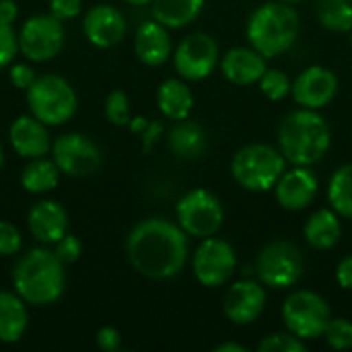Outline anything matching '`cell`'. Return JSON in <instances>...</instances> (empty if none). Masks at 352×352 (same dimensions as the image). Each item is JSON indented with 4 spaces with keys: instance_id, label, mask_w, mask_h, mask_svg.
<instances>
[{
    "instance_id": "cell-1",
    "label": "cell",
    "mask_w": 352,
    "mask_h": 352,
    "mask_svg": "<svg viewBox=\"0 0 352 352\" xmlns=\"http://www.w3.org/2000/svg\"><path fill=\"white\" fill-rule=\"evenodd\" d=\"M126 256L138 274L151 280H169L182 274L188 264V235L179 225L151 217L128 233Z\"/></svg>"
},
{
    "instance_id": "cell-2",
    "label": "cell",
    "mask_w": 352,
    "mask_h": 352,
    "mask_svg": "<svg viewBox=\"0 0 352 352\" xmlns=\"http://www.w3.org/2000/svg\"><path fill=\"white\" fill-rule=\"evenodd\" d=\"M332 146V130L318 109H293L278 124V151L289 165L314 167Z\"/></svg>"
},
{
    "instance_id": "cell-3",
    "label": "cell",
    "mask_w": 352,
    "mask_h": 352,
    "mask_svg": "<svg viewBox=\"0 0 352 352\" xmlns=\"http://www.w3.org/2000/svg\"><path fill=\"white\" fill-rule=\"evenodd\" d=\"M64 264L47 248H33L12 268L14 293L33 307L56 303L64 293Z\"/></svg>"
},
{
    "instance_id": "cell-4",
    "label": "cell",
    "mask_w": 352,
    "mask_h": 352,
    "mask_svg": "<svg viewBox=\"0 0 352 352\" xmlns=\"http://www.w3.org/2000/svg\"><path fill=\"white\" fill-rule=\"evenodd\" d=\"M301 33V19L293 4L274 0L260 4L248 19L245 35L254 50L272 60L289 52Z\"/></svg>"
},
{
    "instance_id": "cell-5",
    "label": "cell",
    "mask_w": 352,
    "mask_h": 352,
    "mask_svg": "<svg viewBox=\"0 0 352 352\" xmlns=\"http://www.w3.org/2000/svg\"><path fill=\"white\" fill-rule=\"evenodd\" d=\"M287 171V159L278 146L254 142L241 146L231 159V177L239 188L254 194L274 190L280 175Z\"/></svg>"
},
{
    "instance_id": "cell-6",
    "label": "cell",
    "mask_w": 352,
    "mask_h": 352,
    "mask_svg": "<svg viewBox=\"0 0 352 352\" xmlns=\"http://www.w3.org/2000/svg\"><path fill=\"white\" fill-rule=\"evenodd\" d=\"M27 105L31 116L45 126H62L76 113L78 99L64 76L43 74L27 89Z\"/></svg>"
},
{
    "instance_id": "cell-7",
    "label": "cell",
    "mask_w": 352,
    "mask_h": 352,
    "mask_svg": "<svg viewBox=\"0 0 352 352\" xmlns=\"http://www.w3.org/2000/svg\"><path fill=\"white\" fill-rule=\"evenodd\" d=\"M305 274V256L293 241L274 239L266 243L256 258L258 280L272 291L293 289Z\"/></svg>"
},
{
    "instance_id": "cell-8",
    "label": "cell",
    "mask_w": 352,
    "mask_h": 352,
    "mask_svg": "<svg viewBox=\"0 0 352 352\" xmlns=\"http://www.w3.org/2000/svg\"><path fill=\"white\" fill-rule=\"evenodd\" d=\"M280 314L285 328L305 342L322 338L328 322L332 320L330 303L320 293L307 289L293 291L285 299Z\"/></svg>"
},
{
    "instance_id": "cell-9",
    "label": "cell",
    "mask_w": 352,
    "mask_h": 352,
    "mask_svg": "<svg viewBox=\"0 0 352 352\" xmlns=\"http://www.w3.org/2000/svg\"><path fill=\"white\" fill-rule=\"evenodd\" d=\"M177 225L186 235L206 239L217 235L225 225V206L217 194L206 188H194L184 194L175 206Z\"/></svg>"
},
{
    "instance_id": "cell-10",
    "label": "cell",
    "mask_w": 352,
    "mask_h": 352,
    "mask_svg": "<svg viewBox=\"0 0 352 352\" xmlns=\"http://www.w3.org/2000/svg\"><path fill=\"white\" fill-rule=\"evenodd\" d=\"M221 64V50L217 39L210 33L196 31L186 35L179 45L173 50L175 72L188 80L198 82L208 78Z\"/></svg>"
},
{
    "instance_id": "cell-11",
    "label": "cell",
    "mask_w": 352,
    "mask_h": 352,
    "mask_svg": "<svg viewBox=\"0 0 352 352\" xmlns=\"http://www.w3.org/2000/svg\"><path fill=\"white\" fill-rule=\"evenodd\" d=\"M237 270L235 248L217 235L200 241L192 256V272L196 280L206 289H219L227 285Z\"/></svg>"
},
{
    "instance_id": "cell-12",
    "label": "cell",
    "mask_w": 352,
    "mask_h": 352,
    "mask_svg": "<svg viewBox=\"0 0 352 352\" xmlns=\"http://www.w3.org/2000/svg\"><path fill=\"white\" fill-rule=\"evenodd\" d=\"M64 25L54 14L29 16L19 31V50L31 62H47L64 47Z\"/></svg>"
},
{
    "instance_id": "cell-13",
    "label": "cell",
    "mask_w": 352,
    "mask_h": 352,
    "mask_svg": "<svg viewBox=\"0 0 352 352\" xmlns=\"http://www.w3.org/2000/svg\"><path fill=\"white\" fill-rule=\"evenodd\" d=\"M52 157L58 169L70 177H87L101 167L99 146L80 132L58 136L52 144Z\"/></svg>"
},
{
    "instance_id": "cell-14",
    "label": "cell",
    "mask_w": 352,
    "mask_h": 352,
    "mask_svg": "<svg viewBox=\"0 0 352 352\" xmlns=\"http://www.w3.org/2000/svg\"><path fill=\"white\" fill-rule=\"evenodd\" d=\"M338 89H340V80L336 72L328 66L314 64L297 74V78L293 80L291 95L299 107L320 111L336 99Z\"/></svg>"
},
{
    "instance_id": "cell-15",
    "label": "cell",
    "mask_w": 352,
    "mask_h": 352,
    "mask_svg": "<svg viewBox=\"0 0 352 352\" xmlns=\"http://www.w3.org/2000/svg\"><path fill=\"white\" fill-rule=\"evenodd\" d=\"M266 287L260 280H235L223 297V314L235 326L254 324L266 309Z\"/></svg>"
},
{
    "instance_id": "cell-16",
    "label": "cell",
    "mask_w": 352,
    "mask_h": 352,
    "mask_svg": "<svg viewBox=\"0 0 352 352\" xmlns=\"http://www.w3.org/2000/svg\"><path fill=\"white\" fill-rule=\"evenodd\" d=\"M320 192V179L311 167L293 165L274 186V198L283 210L301 212L314 204Z\"/></svg>"
},
{
    "instance_id": "cell-17",
    "label": "cell",
    "mask_w": 352,
    "mask_h": 352,
    "mask_svg": "<svg viewBox=\"0 0 352 352\" xmlns=\"http://www.w3.org/2000/svg\"><path fill=\"white\" fill-rule=\"evenodd\" d=\"M82 31L89 43H93L95 47L107 50V47L118 45L126 37L128 23L120 8L111 4H97L85 14Z\"/></svg>"
},
{
    "instance_id": "cell-18",
    "label": "cell",
    "mask_w": 352,
    "mask_h": 352,
    "mask_svg": "<svg viewBox=\"0 0 352 352\" xmlns=\"http://www.w3.org/2000/svg\"><path fill=\"white\" fill-rule=\"evenodd\" d=\"M223 76L237 87H250L260 82L262 74L268 70V58H264L252 45H237L221 56Z\"/></svg>"
},
{
    "instance_id": "cell-19",
    "label": "cell",
    "mask_w": 352,
    "mask_h": 352,
    "mask_svg": "<svg viewBox=\"0 0 352 352\" xmlns=\"http://www.w3.org/2000/svg\"><path fill=\"white\" fill-rule=\"evenodd\" d=\"M27 227L35 241L54 245L68 233V212L54 200H39L27 214Z\"/></svg>"
},
{
    "instance_id": "cell-20",
    "label": "cell",
    "mask_w": 352,
    "mask_h": 352,
    "mask_svg": "<svg viewBox=\"0 0 352 352\" xmlns=\"http://www.w3.org/2000/svg\"><path fill=\"white\" fill-rule=\"evenodd\" d=\"M134 52L142 64L153 68L163 66L173 56L169 29L155 19L140 23L134 33Z\"/></svg>"
},
{
    "instance_id": "cell-21",
    "label": "cell",
    "mask_w": 352,
    "mask_h": 352,
    "mask_svg": "<svg viewBox=\"0 0 352 352\" xmlns=\"http://www.w3.org/2000/svg\"><path fill=\"white\" fill-rule=\"evenodd\" d=\"M50 126L39 122L35 116H21L12 122L8 138L16 155L25 159H37L45 157L47 151H52V140H50Z\"/></svg>"
},
{
    "instance_id": "cell-22",
    "label": "cell",
    "mask_w": 352,
    "mask_h": 352,
    "mask_svg": "<svg viewBox=\"0 0 352 352\" xmlns=\"http://www.w3.org/2000/svg\"><path fill=\"white\" fill-rule=\"evenodd\" d=\"M167 146L177 159L196 161L206 153L208 136H206V130L198 122L186 118V120H177L171 126L167 134Z\"/></svg>"
},
{
    "instance_id": "cell-23",
    "label": "cell",
    "mask_w": 352,
    "mask_h": 352,
    "mask_svg": "<svg viewBox=\"0 0 352 352\" xmlns=\"http://www.w3.org/2000/svg\"><path fill=\"white\" fill-rule=\"evenodd\" d=\"M303 237L314 250H334L342 239V217L334 208L316 210L303 225Z\"/></svg>"
},
{
    "instance_id": "cell-24",
    "label": "cell",
    "mask_w": 352,
    "mask_h": 352,
    "mask_svg": "<svg viewBox=\"0 0 352 352\" xmlns=\"http://www.w3.org/2000/svg\"><path fill=\"white\" fill-rule=\"evenodd\" d=\"M157 105L159 111L171 122L190 118L194 109V93L188 80H184L182 76L163 80L157 89Z\"/></svg>"
},
{
    "instance_id": "cell-25",
    "label": "cell",
    "mask_w": 352,
    "mask_h": 352,
    "mask_svg": "<svg viewBox=\"0 0 352 352\" xmlns=\"http://www.w3.org/2000/svg\"><path fill=\"white\" fill-rule=\"evenodd\" d=\"M29 324L27 303L10 291H0V342L14 344L23 338Z\"/></svg>"
},
{
    "instance_id": "cell-26",
    "label": "cell",
    "mask_w": 352,
    "mask_h": 352,
    "mask_svg": "<svg viewBox=\"0 0 352 352\" xmlns=\"http://www.w3.org/2000/svg\"><path fill=\"white\" fill-rule=\"evenodd\" d=\"M206 0H153V19L167 29H184L192 25L204 10Z\"/></svg>"
},
{
    "instance_id": "cell-27",
    "label": "cell",
    "mask_w": 352,
    "mask_h": 352,
    "mask_svg": "<svg viewBox=\"0 0 352 352\" xmlns=\"http://www.w3.org/2000/svg\"><path fill=\"white\" fill-rule=\"evenodd\" d=\"M62 171L58 169V165L43 157L31 159L23 171H21V186L25 188V192L29 194H47L52 192L58 182H60Z\"/></svg>"
},
{
    "instance_id": "cell-28",
    "label": "cell",
    "mask_w": 352,
    "mask_h": 352,
    "mask_svg": "<svg viewBox=\"0 0 352 352\" xmlns=\"http://www.w3.org/2000/svg\"><path fill=\"white\" fill-rule=\"evenodd\" d=\"M328 202L342 219L352 221V163L340 165L328 184Z\"/></svg>"
},
{
    "instance_id": "cell-29",
    "label": "cell",
    "mask_w": 352,
    "mask_h": 352,
    "mask_svg": "<svg viewBox=\"0 0 352 352\" xmlns=\"http://www.w3.org/2000/svg\"><path fill=\"white\" fill-rule=\"evenodd\" d=\"M316 16L332 33H351L352 0H316Z\"/></svg>"
},
{
    "instance_id": "cell-30",
    "label": "cell",
    "mask_w": 352,
    "mask_h": 352,
    "mask_svg": "<svg viewBox=\"0 0 352 352\" xmlns=\"http://www.w3.org/2000/svg\"><path fill=\"white\" fill-rule=\"evenodd\" d=\"M260 91L266 99L270 101H283L291 95L293 89V80L289 78V74L280 68H268L262 78H260Z\"/></svg>"
},
{
    "instance_id": "cell-31",
    "label": "cell",
    "mask_w": 352,
    "mask_h": 352,
    "mask_svg": "<svg viewBox=\"0 0 352 352\" xmlns=\"http://www.w3.org/2000/svg\"><path fill=\"white\" fill-rule=\"evenodd\" d=\"M322 338L334 351H349V349H352V322L349 318H334L332 316Z\"/></svg>"
},
{
    "instance_id": "cell-32",
    "label": "cell",
    "mask_w": 352,
    "mask_h": 352,
    "mask_svg": "<svg viewBox=\"0 0 352 352\" xmlns=\"http://www.w3.org/2000/svg\"><path fill=\"white\" fill-rule=\"evenodd\" d=\"M105 118L109 124L113 126H130L132 118H130V99L122 89H116L107 95L105 99Z\"/></svg>"
},
{
    "instance_id": "cell-33",
    "label": "cell",
    "mask_w": 352,
    "mask_h": 352,
    "mask_svg": "<svg viewBox=\"0 0 352 352\" xmlns=\"http://www.w3.org/2000/svg\"><path fill=\"white\" fill-rule=\"evenodd\" d=\"M260 352H305L307 351V342L301 340L299 336H295L293 332L285 330V332H274L264 336V340L258 344Z\"/></svg>"
},
{
    "instance_id": "cell-34",
    "label": "cell",
    "mask_w": 352,
    "mask_h": 352,
    "mask_svg": "<svg viewBox=\"0 0 352 352\" xmlns=\"http://www.w3.org/2000/svg\"><path fill=\"white\" fill-rule=\"evenodd\" d=\"M19 52V35L12 25L0 23V68L8 66Z\"/></svg>"
},
{
    "instance_id": "cell-35",
    "label": "cell",
    "mask_w": 352,
    "mask_h": 352,
    "mask_svg": "<svg viewBox=\"0 0 352 352\" xmlns=\"http://www.w3.org/2000/svg\"><path fill=\"white\" fill-rule=\"evenodd\" d=\"M54 245H56V248H54V254L58 256V260H60L64 266L76 262V260L80 258V254H82V243H80V239H78L76 235H70V233H66V235H64L62 239H58Z\"/></svg>"
},
{
    "instance_id": "cell-36",
    "label": "cell",
    "mask_w": 352,
    "mask_h": 352,
    "mask_svg": "<svg viewBox=\"0 0 352 352\" xmlns=\"http://www.w3.org/2000/svg\"><path fill=\"white\" fill-rule=\"evenodd\" d=\"M21 243H23V239H21L19 229L8 221H0V256L8 258V256L19 254Z\"/></svg>"
},
{
    "instance_id": "cell-37",
    "label": "cell",
    "mask_w": 352,
    "mask_h": 352,
    "mask_svg": "<svg viewBox=\"0 0 352 352\" xmlns=\"http://www.w3.org/2000/svg\"><path fill=\"white\" fill-rule=\"evenodd\" d=\"M82 0H50V14L60 19L62 23L80 14Z\"/></svg>"
},
{
    "instance_id": "cell-38",
    "label": "cell",
    "mask_w": 352,
    "mask_h": 352,
    "mask_svg": "<svg viewBox=\"0 0 352 352\" xmlns=\"http://www.w3.org/2000/svg\"><path fill=\"white\" fill-rule=\"evenodd\" d=\"M8 78H10V82L16 87V89H29L33 82H35V70L29 66V64H14V66H10V70H8Z\"/></svg>"
},
{
    "instance_id": "cell-39",
    "label": "cell",
    "mask_w": 352,
    "mask_h": 352,
    "mask_svg": "<svg viewBox=\"0 0 352 352\" xmlns=\"http://www.w3.org/2000/svg\"><path fill=\"white\" fill-rule=\"evenodd\" d=\"M95 342H97V346H99L101 351L116 352L120 351V346H122V336H120V332H118L116 328L105 326V328H101V330L95 334Z\"/></svg>"
},
{
    "instance_id": "cell-40",
    "label": "cell",
    "mask_w": 352,
    "mask_h": 352,
    "mask_svg": "<svg viewBox=\"0 0 352 352\" xmlns=\"http://www.w3.org/2000/svg\"><path fill=\"white\" fill-rule=\"evenodd\" d=\"M336 283L342 291L352 293V254L342 258L336 266Z\"/></svg>"
},
{
    "instance_id": "cell-41",
    "label": "cell",
    "mask_w": 352,
    "mask_h": 352,
    "mask_svg": "<svg viewBox=\"0 0 352 352\" xmlns=\"http://www.w3.org/2000/svg\"><path fill=\"white\" fill-rule=\"evenodd\" d=\"M19 14V6L14 0H0V23L12 25Z\"/></svg>"
},
{
    "instance_id": "cell-42",
    "label": "cell",
    "mask_w": 352,
    "mask_h": 352,
    "mask_svg": "<svg viewBox=\"0 0 352 352\" xmlns=\"http://www.w3.org/2000/svg\"><path fill=\"white\" fill-rule=\"evenodd\" d=\"M214 352H248V346L239 342H221L214 346Z\"/></svg>"
},
{
    "instance_id": "cell-43",
    "label": "cell",
    "mask_w": 352,
    "mask_h": 352,
    "mask_svg": "<svg viewBox=\"0 0 352 352\" xmlns=\"http://www.w3.org/2000/svg\"><path fill=\"white\" fill-rule=\"evenodd\" d=\"M126 4H130V6H146V4H151L153 0H124Z\"/></svg>"
},
{
    "instance_id": "cell-44",
    "label": "cell",
    "mask_w": 352,
    "mask_h": 352,
    "mask_svg": "<svg viewBox=\"0 0 352 352\" xmlns=\"http://www.w3.org/2000/svg\"><path fill=\"white\" fill-rule=\"evenodd\" d=\"M280 2H287V4H293L295 6V4H301L303 0H280Z\"/></svg>"
},
{
    "instance_id": "cell-45",
    "label": "cell",
    "mask_w": 352,
    "mask_h": 352,
    "mask_svg": "<svg viewBox=\"0 0 352 352\" xmlns=\"http://www.w3.org/2000/svg\"><path fill=\"white\" fill-rule=\"evenodd\" d=\"M2 163H4V151H2V146H0V169H2Z\"/></svg>"
},
{
    "instance_id": "cell-46",
    "label": "cell",
    "mask_w": 352,
    "mask_h": 352,
    "mask_svg": "<svg viewBox=\"0 0 352 352\" xmlns=\"http://www.w3.org/2000/svg\"><path fill=\"white\" fill-rule=\"evenodd\" d=\"M351 47H352V31H351Z\"/></svg>"
}]
</instances>
